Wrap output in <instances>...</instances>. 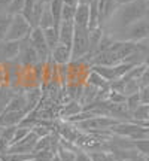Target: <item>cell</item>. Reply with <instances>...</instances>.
I'll list each match as a JSON object with an SVG mask.
<instances>
[{
    "mask_svg": "<svg viewBox=\"0 0 149 161\" xmlns=\"http://www.w3.org/2000/svg\"><path fill=\"white\" fill-rule=\"evenodd\" d=\"M51 161H61V160H60V158H58V155H57V154H55V155H54V158H52Z\"/></svg>",
    "mask_w": 149,
    "mask_h": 161,
    "instance_id": "cell-37",
    "label": "cell"
},
{
    "mask_svg": "<svg viewBox=\"0 0 149 161\" xmlns=\"http://www.w3.org/2000/svg\"><path fill=\"white\" fill-rule=\"evenodd\" d=\"M15 96V92H12L11 86H0V114H3L8 108L9 102L12 100V97Z\"/></svg>",
    "mask_w": 149,
    "mask_h": 161,
    "instance_id": "cell-17",
    "label": "cell"
},
{
    "mask_svg": "<svg viewBox=\"0 0 149 161\" xmlns=\"http://www.w3.org/2000/svg\"><path fill=\"white\" fill-rule=\"evenodd\" d=\"M90 55V30L74 25V36L72 43V61ZM91 57V55H90Z\"/></svg>",
    "mask_w": 149,
    "mask_h": 161,
    "instance_id": "cell-3",
    "label": "cell"
},
{
    "mask_svg": "<svg viewBox=\"0 0 149 161\" xmlns=\"http://www.w3.org/2000/svg\"><path fill=\"white\" fill-rule=\"evenodd\" d=\"M54 148H49V149H42V151H35L33 152V158L37 161H51L54 158V155L57 152H54Z\"/></svg>",
    "mask_w": 149,
    "mask_h": 161,
    "instance_id": "cell-24",
    "label": "cell"
},
{
    "mask_svg": "<svg viewBox=\"0 0 149 161\" xmlns=\"http://www.w3.org/2000/svg\"><path fill=\"white\" fill-rule=\"evenodd\" d=\"M21 42L19 40H3L0 43V63L5 64L17 61L19 49H21Z\"/></svg>",
    "mask_w": 149,
    "mask_h": 161,
    "instance_id": "cell-7",
    "label": "cell"
},
{
    "mask_svg": "<svg viewBox=\"0 0 149 161\" xmlns=\"http://www.w3.org/2000/svg\"><path fill=\"white\" fill-rule=\"evenodd\" d=\"M80 112H82V104H79L78 102H72L70 104H66V106H64L61 115L67 116V118L70 119V118H73V116L79 115Z\"/></svg>",
    "mask_w": 149,
    "mask_h": 161,
    "instance_id": "cell-22",
    "label": "cell"
},
{
    "mask_svg": "<svg viewBox=\"0 0 149 161\" xmlns=\"http://www.w3.org/2000/svg\"><path fill=\"white\" fill-rule=\"evenodd\" d=\"M12 17L14 15L9 12H0V43L6 40V35H8V30L11 25Z\"/></svg>",
    "mask_w": 149,
    "mask_h": 161,
    "instance_id": "cell-18",
    "label": "cell"
},
{
    "mask_svg": "<svg viewBox=\"0 0 149 161\" xmlns=\"http://www.w3.org/2000/svg\"><path fill=\"white\" fill-rule=\"evenodd\" d=\"M43 33H45V40L48 46H49V49H54L55 46L60 43V36H58V29L57 27H52V29H46L43 30Z\"/></svg>",
    "mask_w": 149,
    "mask_h": 161,
    "instance_id": "cell-19",
    "label": "cell"
},
{
    "mask_svg": "<svg viewBox=\"0 0 149 161\" xmlns=\"http://www.w3.org/2000/svg\"><path fill=\"white\" fill-rule=\"evenodd\" d=\"M17 63L21 67H35L36 64L40 63L39 55H37L36 49L33 48V45L30 43L29 37L21 42V49H19V55L17 58Z\"/></svg>",
    "mask_w": 149,
    "mask_h": 161,
    "instance_id": "cell-6",
    "label": "cell"
},
{
    "mask_svg": "<svg viewBox=\"0 0 149 161\" xmlns=\"http://www.w3.org/2000/svg\"><path fill=\"white\" fill-rule=\"evenodd\" d=\"M25 112H14V110H5L0 114V125L2 127H17L24 119Z\"/></svg>",
    "mask_w": 149,
    "mask_h": 161,
    "instance_id": "cell-11",
    "label": "cell"
},
{
    "mask_svg": "<svg viewBox=\"0 0 149 161\" xmlns=\"http://www.w3.org/2000/svg\"><path fill=\"white\" fill-rule=\"evenodd\" d=\"M148 17H149V11H148Z\"/></svg>",
    "mask_w": 149,
    "mask_h": 161,
    "instance_id": "cell-43",
    "label": "cell"
},
{
    "mask_svg": "<svg viewBox=\"0 0 149 161\" xmlns=\"http://www.w3.org/2000/svg\"><path fill=\"white\" fill-rule=\"evenodd\" d=\"M90 69H91L92 72L98 73V75L102 76L104 80H108V82H113V80H116L115 66L113 67H109V66H91Z\"/></svg>",
    "mask_w": 149,
    "mask_h": 161,
    "instance_id": "cell-16",
    "label": "cell"
},
{
    "mask_svg": "<svg viewBox=\"0 0 149 161\" xmlns=\"http://www.w3.org/2000/svg\"><path fill=\"white\" fill-rule=\"evenodd\" d=\"M24 5H25V0H14L12 5L9 6L8 12L12 14V15H17V14H23Z\"/></svg>",
    "mask_w": 149,
    "mask_h": 161,
    "instance_id": "cell-27",
    "label": "cell"
},
{
    "mask_svg": "<svg viewBox=\"0 0 149 161\" xmlns=\"http://www.w3.org/2000/svg\"><path fill=\"white\" fill-rule=\"evenodd\" d=\"M29 40H30V43L33 45V48L36 49V52H37L40 63L46 64L49 60H51V49H49V46H48V43H46V40H45V33H43V30L40 29V27L31 29Z\"/></svg>",
    "mask_w": 149,
    "mask_h": 161,
    "instance_id": "cell-5",
    "label": "cell"
},
{
    "mask_svg": "<svg viewBox=\"0 0 149 161\" xmlns=\"http://www.w3.org/2000/svg\"><path fill=\"white\" fill-rule=\"evenodd\" d=\"M39 27L42 30H46V29H52V27H57L55 25V19H54V15H52L51 9H49V5L46 3L45 8H43V12L40 15V19H39Z\"/></svg>",
    "mask_w": 149,
    "mask_h": 161,
    "instance_id": "cell-15",
    "label": "cell"
},
{
    "mask_svg": "<svg viewBox=\"0 0 149 161\" xmlns=\"http://www.w3.org/2000/svg\"><path fill=\"white\" fill-rule=\"evenodd\" d=\"M90 15H91L90 5L88 3H80L78 6V9H76V14H74V18H73L74 25L88 29V25H90Z\"/></svg>",
    "mask_w": 149,
    "mask_h": 161,
    "instance_id": "cell-12",
    "label": "cell"
},
{
    "mask_svg": "<svg viewBox=\"0 0 149 161\" xmlns=\"http://www.w3.org/2000/svg\"><path fill=\"white\" fill-rule=\"evenodd\" d=\"M116 5L121 6V5H127V3H131V2H136V0H115Z\"/></svg>",
    "mask_w": 149,
    "mask_h": 161,
    "instance_id": "cell-34",
    "label": "cell"
},
{
    "mask_svg": "<svg viewBox=\"0 0 149 161\" xmlns=\"http://www.w3.org/2000/svg\"><path fill=\"white\" fill-rule=\"evenodd\" d=\"M49 9H51L52 15H54V19H55V25L57 29L61 24V12H63V0H51L49 3Z\"/></svg>",
    "mask_w": 149,
    "mask_h": 161,
    "instance_id": "cell-20",
    "label": "cell"
},
{
    "mask_svg": "<svg viewBox=\"0 0 149 161\" xmlns=\"http://www.w3.org/2000/svg\"><path fill=\"white\" fill-rule=\"evenodd\" d=\"M14 0H0V12H8Z\"/></svg>",
    "mask_w": 149,
    "mask_h": 161,
    "instance_id": "cell-31",
    "label": "cell"
},
{
    "mask_svg": "<svg viewBox=\"0 0 149 161\" xmlns=\"http://www.w3.org/2000/svg\"><path fill=\"white\" fill-rule=\"evenodd\" d=\"M143 43H145V45H148V46H149V39H146V40H143Z\"/></svg>",
    "mask_w": 149,
    "mask_h": 161,
    "instance_id": "cell-39",
    "label": "cell"
},
{
    "mask_svg": "<svg viewBox=\"0 0 149 161\" xmlns=\"http://www.w3.org/2000/svg\"><path fill=\"white\" fill-rule=\"evenodd\" d=\"M17 127H18V125H17ZM17 127H5V130H3L2 136H0V155L6 154L8 151L11 149Z\"/></svg>",
    "mask_w": 149,
    "mask_h": 161,
    "instance_id": "cell-13",
    "label": "cell"
},
{
    "mask_svg": "<svg viewBox=\"0 0 149 161\" xmlns=\"http://www.w3.org/2000/svg\"><path fill=\"white\" fill-rule=\"evenodd\" d=\"M57 155L61 161H74L76 152L70 149L69 146H58L57 148Z\"/></svg>",
    "mask_w": 149,
    "mask_h": 161,
    "instance_id": "cell-23",
    "label": "cell"
},
{
    "mask_svg": "<svg viewBox=\"0 0 149 161\" xmlns=\"http://www.w3.org/2000/svg\"><path fill=\"white\" fill-rule=\"evenodd\" d=\"M0 161H5V160H3V158H2V157H0Z\"/></svg>",
    "mask_w": 149,
    "mask_h": 161,
    "instance_id": "cell-42",
    "label": "cell"
},
{
    "mask_svg": "<svg viewBox=\"0 0 149 161\" xmlns=\"http://www.w3.org/2000/svg\"><path fill=\"white\" fill-rule=\"evenodd\" d=\"M140 104H142V100H140V94H139V92L133 94V96H128L125 100V106L130 112H133V110L136 109L137 106H140Z\"/></svg>",
    "mask_w": 149,
    "mask_h": 161,
    "instance_id": "cell-25",
    "label": "cell"
},
{
    "mask_svg": "<svg viewBox=\"0 0 149 161\" xmlns=\"http://www.w3.org/2000/svg\"><path fill=\"white\" fill-rule=\"evenodd\" d=\"M140 82L139 79H124V90H122V94L128 97V96H133L136 92H140Z\"/></svg>",
    "mask_w": 149,
    "mask_h": 161,
    "instance_id": "cell-21",
    "label": "cell"
},
{
    "mask_svg": "<svg viewBox=\"0 0 149 161\" xmlns=\"http://www.w3.org/2000/svg\"><path fill=\"white\" fill-rule=\"evenodd\" d=\"M5 80H6V70L3 69V64L0 63V86L5 85Z\"/></svg>",
    "mask_w": 149,
    "mask_h": 161,
    "instance_id": "cell-32",
    "label": "cell"
},
{
    "mask_svg": "<svg viewBox=\"0 0 149 161\" xmlns=\"http://www.w3.org/2000/svg\"><path fill=\"white\" fill-rule=\"evenodd\" d=\"M131 121L140 125H149V104H140L131 112Z\"/></svg>",
    "mask_w": 149,
    "mask_h": 161,
    "instance_id": "cell-14",
    "label": "cell"
},
{
    "mask_svg": "<svg viewBox=\"0 0 149 161\" xmlns=\"http://www.w3.org/2000/svg\"><path fill=\"white\" fill-rule=\"evenodd\" d=\"M118 9V5L115 0H97V11H98V21L102 25L109 21L113 17V14Z\"/></svg>",
    "mask_w": 149,
    "mask_h": 161,
    "instance_id": "cell-8",
    "label": "cell"
},
{
    "mask_svg": "<svg viewBox=\"0 0 149 161\" xmlns=\"http://www.w3.org/2000/svg\"><path fill=\"white\" fill-rule=\"evenodd\" d=\"M74 161H92V157L90 152L78 151V152H76V157H74Z\"/></svg>",
    "mask_w": 149,
    "mask_h": 161,
    "instance_id": "cell-28",
    "label": "cell"
},
{
    "mask_svg": "<svg viewBox=\"0 0 149 161\" xmlns=\"http://www.w3.org/2000/svg\"><path fill=\"white\" fill-rule=\"evenodd\" d=\"M58 36H60V43L72 48L74 36V23L73 21H61L58 27Z\"/></svg>",
    "mask_w": 149,
    "mask_h": 161,
    "instance_id": "cell-10",
    "label": "cell"
},
{
    "mask_svg": "<svg viewBox=\"0 0 149 161\" xmlns=\"http://www.w3.org/2000/svg\"><path fill=\"white\" fill-rule=\"evenodd\" d=\"M139 82H140V86H142V88H143V86H146V85H149V67H148V66H146L145 72L142 73V76H140Z\"/></svg>",
    "mask_w": 149,
    "mask_h": 161,
    "instance_id": "cell-30",
    "label": "cell"
},
{
    "mask_svg": "<svg viewBox=\"0 0 149 161\" xmlns=\"http://www.w3.org/2000/svg\"><path fill=\"white\" fill-rule=\"evenodd\" d=\"M146 3H148V8H149V0H146Z\"/></svg>",
    "mask_w": 149,
    "mask_h": 161,
    "instance_id": "cell-41",
    "label": "cell"
},
{
    "mask_svg": "<svg viewBox=\"0 0 149 161\" xmlns=\"http://www.w3.org/2000/svg\"><path fill=\"white\" fill-rule=\"evenodd\" d=\"M140 100H142V103L143 104H149V85L143 86V88H140Z\"/></svg>",
    "mask_w": 149,
    "mask_h": 161,
    "instance_id": "cell-29",
    "label": "cell"
},
{
    "mask_svg": "<svg viewBox=\"0 0 149 161\" xmlns=\"http://www.w3.org/2000/svg\"><path fill=\"white\" fill-rule=\"evenodd\" d=\"M51 61L58 66H66L72 63V48L58 43L51 51Z\"/></svg>",
    "mask_w": 149,
    "mask_h": 161,
    "instance_id": "cell-9",
    "label": "cell"
},
{
    "mask_svg": "<svg viewBox=\"0 0 149 161\" xmlns=\"http://www.w3.org/2000/svg\"><path fill=\"white\" fill-rule=\"evenodd\" d=\"M63 3L66 6H70V8H78L80 5L79 0H63Z\"/></svg>",
    "mask_w": 149,
    "mask_h": 161,
    "instance_id": "cell-33",
    "label": "cell"
},
{
    "mask_svg": "<svg viewBox=\"0 0 149 161\" xmlns=\"http://www.w3.org/2000/svg\"><path fill=\"white\" fill-rule=\"evenodd\" d=\"M3 130H5V127L0 125V136H2V133H3Z\"/></svg>",
    "mask_w": 149,
    "mask_h": 161,
    "instance_id": "cell-38",
    "label": "cell"
},
{
    "mask_svg": "<svg viewBox=\"0 0 149 161\" xmlns=\"http://www.w3.org/2000/svg\"><path fill=\"white\" fill-rule=\"evenodd\" d=\"M31 24L27 18L24 17L23 14H17L12 17L11 25L8 30V35H6V40H24L30 36L31 31Z\"/></svg>",
    "mask_w": 149,
    "mask_h": 161,
    "instance_id": "cell-4",
    "label": "cell"
},
{
    "mask_svg": "<svg viewBox=\"0 0 149 161\" xmlns=\"http://www.w3.org/2000/svg\"><path fill=\"white\" fill-rule=\"evenodd\" d=\"M145 66L149 67V52H148V55H146V58H145Z\"/></svg>",
    "mask_w": 149,
    "mask_h": 161,
    "instance_id": "cell-35",
    "label": "cell"
},
{
    "mask_svg": "<svg viewBox=\"0 0 149 161\" xmlns=\"http://www.w3.org/2000/svg\"><path fill=\"white\" fill-rule=\"evenodd\" d=\"M149 8L146 0H136V2L127 3V5H121L118 6L116 12L113 14V17L103 25V29L106 33L113 35L116 31L127 29L133 23H136L139 19H142L143 17H146Z\"/></svg>",
    "mask_w": 149,
    "mask_h": 161,
    "instance_id": "cell-1",
    "label": "cell"
},
{
    "mask_svg": "<svg viewBox=\"0 0 149 161\" xmlns=\"http://www.w3.org/2000/svg\"><path fill=\"white\" fill-rule=\"evenodd\" d=\"M112 36L115 37V40H125V42H134V43L149 39V17L146 15L142 19L128 25L127 29L113 33Z\"/></svg>",
    "mask_w": 149,
    "mask_h": 161,
    "instance_id": "cell-2",
    "label": "cell"
},
{
    "mask_svg": "<svg viewBox=\"0 0 149 161\" xmlns=\"http://www.w3.org/2000/svg\"><path fill=\"white\" fill-rule=\"evenodd\" d=\"M78 8H70L63 3V12H61V21H73L74 14H76Z\"/></svg>",
    "mask_w": 149,
    "mask_h": 161,
    "instance_id": "cell-26",
    "label": "cell"
},
{
    "mask_svg": "<svg viewBox=\"0 0 149 161\" xmlns=\"http://www.w3.org/2000/svg\"><path fill=\"white\" fill-rule=\"evenodd\" d=\"M79 2H80V3H88V5H90L92 0H79Z\"/></svg>",
    "mask_w": 149,
    "mask_h": 161,
    "instance_id": "cell-36",
    "label": "cell"
},
{
    "mask_svg": "<svg viewBox=\"0 0 149 161\" xmlns=\"http://www.w3.org/2000/svg\"><path fill=\"white\" fill-rule=\"evenodd\" d=\"M29 161H37V160H35V158H31V160H29Z\"/></svg>",
    "mask_w": 149,
    "mask_h": 161,
    "instance_id": "cell-40",
    "label": "cell"
}]
</instances>
